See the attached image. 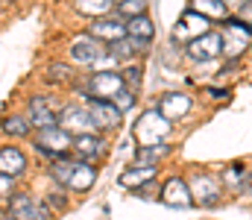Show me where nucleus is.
Returning a JSON list of instances; mask_svg holds the SVG:
<instances>
[{
  "label": "nucleus",
  "mask_w": 252,
  "mask_h": 220,
  "mask_svg": "<svg viewBox=\"0 0 252 220\" xmlns=\"http://www.w3.org/2000/svg\"><path fill=\"white\" fill-rule=\"evenodd\" d=\"M170 135V121H164L158 115V109H150L138 118L135 129H132V138L138 141V147H156L164 144V138Z\"/></svg>",
  "instance_id": "nucleus-1"
},
{
  "label": "nucleus",
  "mask_w": 252,
  "mask_h": 220,
  "mask_svg": "<svg viewBox=\"0 0 252 220\" xmlns=\"http://www.w3.org/2000/svg\"><path fill=\"white\" fill-rule=\"evenodd\" d=\"M70 147H73V135H67L62 126H47V129H38V135H35V150L41 156H47L50 161L62 158Z\"/></svg>",
  "instance_id": "nucleus-2"
},
{
  "label": "nucleus",
  "mask_w": 252,
  "mask_h": 220,
  "mask_svg": "<svg viewBox=\"0 0 252 220\" xmlns=\"http://www.w3.org/2000/svg\"><path fill=\"white\" fill-rule=\"evenodd\" d=\"M124 76L115 71H103V73H94L88 82H85V94H88V100H115L121 91H124Z\"/></svg>",
  "instance_id": "nucleus-3"
},
{
  "label": "nucleus",
  "mask_w": 252,
  "mask_h": 220,
  "mask_svg": "<svg viewBox=\"0 0 252 220\" xmlns=\"http://www.w3.org/2000/svg\"><path fill=\"white\" fill-rule=\"evenodd\" d=\"M56 124L62 126L67 135H91L94 132V124H91V118H88V112L82 109V106H67L62 109L59 115H56Z\"/></svg>",
  "instance_id": "nucleus-4"
},
{
  "label": "nucleus",
  "mask_w": 252,
  "mask_h": 220,
  "mask_svg": "<svg viewBox=\"0 0 252 220\" xmlns=\"http://www.w3.org/2000/svg\"><path fill=\"white\" fill-rule=\"evenodd\" d=\"M85 112H88L94 129H115V126H121V121H124V115H121V112L115 109V103H109V100H88Z\"/></svg>",
  "instance_id": "nucleus-5"
},
{
  "label": "nucleus",
  "mask_w": 252,
  "mask_h": 220,
  "mask_svg": "<svg viewBox=\"0 0 252 220\" xmlns=\"http://www.w3.org/2000/svg\"><path fill=\"white\" fill-rule=\"evenodd\" d=\"M208 24H211V21H205L202 15H196V12L188 9V12L179 18V24L173 27V41H176V44H190L193 38H199V35L208 32Z\"/></svg>",
  "instance_id": "nucleus-6"
},
{
  "label": "nucleus",
  "mask_w": 252,
  "mask_h": 220,
  "mask_svg": "<svg viewBox=\"0 0 252 220\" xmlns=\"http://www.w3.org/2000/svg\"><path fill=\"white\" fill-rule=\"evenodd\" d=\"M70 56L76 59V62H82V65H94L97 59H103L106 56V44L100 41V38H94V35H76L73 38V44H70Z\"/></svg>",
  "instance_id": "nucleus-7"
},
{
  "label": "nucleus",
  "mask_w": 252,
  "mask_h": 220,
  "mask_svg": "<svg viewBox=\"0 0 252 220\" xmlns=\"http://www.w3.org/2000/svg\"><path fill=\"white\" fill-rule=\"evenodd\" d=\"M188 191H190V200L199 203V206H214L220 200V182L211 179L208 173H196L188 182Z\"/></svg>",
  "instance_id": "nucleus-8"
},
{
  "label": "nucleus",
  "mask_w": 252,
  "mask_h": 220,
  "mask_svg": "<svg viewBox=\"0 0 252 220\" xmlns=\"http://www.w3.org/2000/svg\"><path fill=\"white\" fill-rule=\"evenodd\" d=\"M188 53L190 59H196V62H208V59H217L220 53H223V35L220 32H205V35H199V38H193L188 44Z\"/></svg>",
  "instance_id": "nucleus-9"
},
{
  "label": "nucleus",
  "mask_w": 252,
  "mask_h": 220,
  "mask_svg": "<svg viewBox=\"0 0 252 220\" xmlns=\"http://www.w3.org/2000/svg\"><path fill=\"white\" fill-rule=\"evenodd\" d=\"M158 200H161L164 206H170V209H190V206H193L190 191H188V182H185V179H179V176H173V179H167V182H164V188H161Z\"/></svg>",
  "instance_id": "nucleus-10"
},
{
  "label": "nucleus",
  "mask_w": 252,
  "mask_h": 220,
  "mask_svg": "<svg viewBox=\"0 0 252 220\" xmlns=\"http://www.w3.org/2000/svg\"><path fill=\"white\" fill-rule=\"evenodd\" d=\"M188 112H190V97L182 94V91H170L158 100V115L164 121H182Z\"/></svg>",
  "instance_id": "nucleus-11"
},
{
  "label": "nucleus",
  "mask_w": 252,
  "mask_h": 220,
  "mask_svg": "<svg viewBox=\"0 0 252 220\" xmlns=\"http://www.w3.org/2000/svg\"><path fill=\"white\" fill-rule=\"evenodd\" d=\"M88 35H94V38H100V41H121L126 38V24L124 21H115V18H97V21H91V30H88Z\"/></svg>",
  "instance_id": "nucleus-12"
},
{
  "label": "nucleus",
  "mask_w": 252,
  "mask_h": 220,
  "mask_svg": "<svg viewBox=\"0 0 252 220\" xmlns=\"http://www.w3.org/2000/svg\"><path fill=\"white\" fill-rule=\"evenodd\" d=\"M38 206L41 203H35L30 194H12L9 197V218L15 220H38Z\"/></svg>",
  "instance_id": "nucleus-13"
},
{
  "label": "nucleus",
  "mask_w": 252,
  "mask_h": 220,
  "mask_svg": "<svg viewBox=\"0 0 252 220\" xmlns=\"http://www.w3.org/2000/svg\"><path fill=\"white\" fill-rule=\"evenodd\" d=\"M24 170H27V156L18 147H0V173L15 179Z\"/></svg>",
  "instance_id": "nucleus-14"
},
{
  "label": "nucleus",
  "mask_w": 252,
  "mask_h": 220,
  "mask_svg": "<svg viewBox=\"0 0 252 220\" xmlns=\"http://www.w3.org/2000/svg\"><path fill=\"white\" fill-rule=\"evenodd\" d=\"M27 121L35 124L38 129L59 126V124H56V112H50V106H47V97H35V100H30V118H27Z\"/></svg>",
  "instance_id": "nucleus-15"
},
{
  "label": "nucleus",
  "mask_w": 252,
  "mask_h": 220,
  "mask_svg": "<svg viewBox=\"0 0 252 220\" xmlns=\"http://www.w3.org/2000/svg\"><path fill=\"white\" fill-rule=\"evenodd\" d=\"M73 150L79 153V156H85V158H100L103 153H106V141L100 138V135H76L73 138Z\"/></svg>",
  "instance_id": "nucleus-16"
},
{
  "label": "nucleus",
  "mask_w": 252,
  "mask_h": 220,
  "mask_svg": "<svg viewBox=\"0 0 252 220\" xmlns=\"http://www.w3.org/2000/svg\"><path fill=\"white\" fill-rule=\"evenodd\" d=\"M94 179H97V170H94L91 164H85V161H76V164H73V173H70V179H67V188H73V191H88V188L94 185Z\"/></svg>",
  "instance_id": "nucleus-17"
},
{
  "label": "nucleus",
  "mask_w": 252,
  "mask_h": 220,
  "mask_svg": "<svg viewBox=\"0 0 252 220\" xmlns=\"http://www.w3.org/2000/svg\"><path fill=\"white\" fill-rule=\"evenodd\" d=\"M190 12L202 15L205 21H226V3L223 0H190Z\"/></svg>",
  "instance_id": "nucleus-18"
},
{
  "label": "nucleus",
  "mask_w": 252,
  "mask_h": 220,
  "mask_svg": "<svg viewBox=\"0 0 252 220\" xmlns=\"http://www.w3.org/2000/svg\"><path fill=\"white\" fill-rule=\"evenodd\" d=\"M167 153H170V147H167V144L138 147V150H135V167H156Z\"/></svg>",
  "instance_id": "nucleus-19"
},
{
  "label": "nucleus",
  "mask_w": 252,
  "mask_h": 220,
  "mask_svg": "<svg viewBox=\"0 0 252 220\" xmlns=\"http://www.w3.org/2000/svg\"><path fill=\"white\" fill-rule=\"evenodd\" d=\"M126 35L129 38H135V41H150L153 35H156V27H153V21L147 18V15H138V18H129V24H126Z\"/></svg>",
  "instance_id": "nucleus-20"
},
{
  "label": "nucleus",
  "mask_w": 252,
  "mask_h": 220,
  "mask_svg": "<svg viewBox=\"0 0 252 220\" xmlns=\"http://www.w3.org/2000/svg\"><path fill=\"white\" fill-rule=\"evenodd\" d=\"M138 50H147V44H144V41H135V38H129V35L121 38V41H112V44H109V56H115L118 62H121V59H132Z\"/></svg>",
  "instance_id": "nucleus-21"
},
{
  "label": "nucleus",
  "mask_w": 252,
  "mask_h": 220,
  "mask_svg": "<svg viewBox=\"0 0 252 220\" xmlns=\"http://www.w3.org/2000/svg\"><path fill=\"white\" fill-rule=\"evenodd\" d=\"M156 179V167H129L124 170V176H121V185L126 188H141L144 182H153Z\"/></svg>",
  "instance_id": "nucleus-22"
},
{
  "label": "nucleus",
  "mask_w": 252,
  "mask_h": 220,
  "mask_svg": "<svg viewBox=\"0 0 252 220\" xmlns=\"http://www.w3.org/2000/svg\"><path fill=\"white\" fill-rule=\"evenodd\" d=\"M3 132L15 135V138H27L30 135V121L21 118V115H9V118H3Z\"/></svg>",
  "instance_id": "nucleus-23"
},
{
  "label": "nucleus",
  "mask_w": 252,
  "mask_h": 220,
  "mask_svg": "<svg viewBox=\"0 0 252 220\" xmlns=\"http://www.w3.org/2000/svg\"><path fill=\"white\" fill-rule=\"evenodd\" d=\"M115 3L112 0H76V9L82 12V15H88V18H100V15H106L109 9H112Z\"/></svg>",
  "instance_id": "nucleus-24"
},
{
  "label": "nucleus",
  "mask_w": 252,
  "mask_h": 220,
  "mask_svg": "<svg viewBox=\"0 0 252 220\" xmlns=\"http://www.w3.org/2000/svg\"><path fill=\"white\" fill-rule=\"evenodd\" d=\"M73 164H76V161H73V158H64V156L53 161L50 173H53V179H56L59 185H67V179H70V173H73Z\"/></svg>",
  "instance_id": "nucleus-25"
},
{
  "label": "nucleus",
  "mask_w": 252,
  "mask_h": 220,
  "mask_svg": "<svg viewBox=\"0 0 252 220\" xmlns=\"http://www.w3.org/2000/svg\"><path fill=\"white\" fill-rule=\"evenodd\" d=\"M147 3L150 0H126L118 9H121V15H126V18H138V15H147Z\"/></svg>",
  "instance_id": "nucleus-26"
},
{
  "label": "nucleus",
  "mask_w": 252,
  "mask_h": 220,
  "mask_svg": "<svg viewBox=\"0 0 252 220\" xmlns=\"http://www.w3.org/2000/svg\"><path fill=\"white\" fill-rule=\"evenodd\" d=\"M112 103H115V109H118V112L124 115V112H129V109L135 106V94H132V91H126V88H124V91H121V94H118V97H115Z\"/></svg>",
  "instance_id": "nucleus-27"
},
{
  "label": "nucleus",
  "mask_w": 252,
  "mask_h": 220,
  "mask_svg": "<svg viewBox=\"0 0 252 220\" xmlns=\"http://www.w3.org/2000/svg\"><path fill=\"white\" fill-rule=\"evenodd\" d=\"M124 85H129L126 91H132V94L141 88V68H138V65H132V68L124 73Z\"/></svg>",
  "instance_id": "nucleus-28"
},
{
  "label": "nucleus",
  "mask_w": 252,
  "mask_h": 220,
  "mask_svg": "<svg viewBox=\"0 0 252 220\" xmlns=\"http://www.w3.org/2000/svg\"><path fill=\"white\" fill-rule=\"evenodd\" d=\"M47 79H50V82H59V79H70V68H67V65H59V62H53V65L47 68Z\"/></svg>",
  "instance_id": "nucleus-29"
},
{
  "label": "nucleus",
  "mask_w": 252,
  "mask_h": 220,
  "mask_svg": "<svg viewBox=\"0 0 252 220\" xmlns=\"http://www.w3.org/2000/svg\"><path fill=\"white\" fill-rule=\"evenodd\" d=\"M47 206H53V209H64V206H67V197H64L62 191H50V194H47Z\"/></svg>",
  "instance_id": "nucleus-30"
},
{
  "label": "nucleus",
  "mask_w": 252,
  "mask_h": 220,
  "mask_svg": "<svg viewBox=\"0 0 252 220\" xmlns=\"http://www.w3.org/2000/svg\"><path fill=\"white\" fill-rule=\"evenodd\" d=\"M15 194V179L0 173V197H12Z\"/></svg>",
  "instance_id": "nucleus-31"
},
{
  "label": "nucleus",
  "mask_w": 252,
  "mask_h": 220,
  "mask_svg": "<svg viewBox=\"0 0 252 220\" xmlns=\"http://www.w3.org/2000/svg\"><path fill=\"white\" fill-rule=\"evenodd\" d=\"M238 21H244V24H250V27H252V0H247V3L241 6V15H238Z\"/></svg>",
  "instance_id": "nucleus-32"
},
{
  "label": "nucleus",
  "mask_w": 252,
  "mask_h": 220,
  "mask_svg": "<svg viewBox=\"0 0 252 220\" xmlns=\"http://www.w3.org/2000/svg\"><path fill=\"white\" fill-rule=\"evenodd\" d=\"M112 3H115V6H121V3H126V0H112Z\"/></svg>",
  "instance_id": "nucleus-33"
},
{
  "label": "nucleus",
  "mask_w": 252,
  "mask_h": 220,
  "mask_svg": "<svg viewBox=\"0 0 252 220\" xmlns=\"http://www.w3.org/2000/svg\"><path fill=\"white\" fill-rule=\"evenodd\" d=\"M0 220H15V218H0Z\"/></svg>",
  "instance_id": "nucleus-34"
}]
</instances>
